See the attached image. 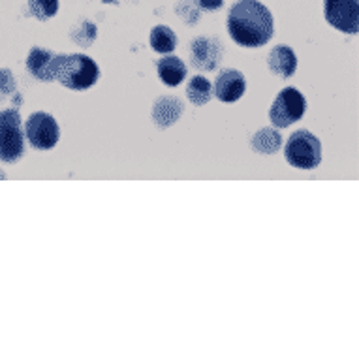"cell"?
<instances>
[{"instance_id": "6da1fadb", "label": "cell", "mask_w": 359, "mask_h": 359, "mask_svg": "<svg viewBox=\"0 0 359 359\" xmlns=\"http://www.w3.org/2000/svg\"><path fill=\"white\" fill-rule=\"evenodd\" d=\"M228 32L243 48H262L275 32L271 12L258 0H241L231 6Z\"/></svg>"}, {"instance_id": "7a4b0ae2", "label": "cell", "mask_w": 359, "mask_h": 359, "mask_svg": "<svg viewBox=\"0 0 359 359\" xmlns=\"http://www.w3.org/2000/svg\"><path fill=\"white\" fill-rule=\"evenodd\" d=\"M100 70L95 60L83 53L65 55L57 70V81L72 90H87L98 81Z\"/></svg>"}, {"instance_id": "3957f363", "label": "cell", "mask_w": 359, "mask_h": 359, "mask_svg": "<svg viewBox=\"0 0 359 359\" xmlns=\"http://www.w3.org/2000/svg\"><path fill=\"white\" fill-rule=\"evenodd\" d=\"M284 156L299 170H314L322 162V143L309 130H297L288 137Z\"/></svg>"}, {"instance_id": "277c9868", "label": "cell", "mask_w": 359, "mask_h": 359, "mask_svg": "<svg viewBox=\"0 0 359 359\" xmlns=\"http://www.w3.org/2000/svg\"><path fill=\"white\" fill-rule=\"evenodd\" d=\"M25 153V136L21 128V115L15 109L0 113V160L18 162Z\"/></svg>"}, {"instance_id": "5b68a950", "label": "cell", "mask_w": 359, "mask_h": 359, "mask_svg": "<svg viewBox=\"0 0 359 359\" xmlns=\"http://www.w3.org/2000/svg\"><path fill=\"white\" fill-rule=\"evenodd\" d=\"M306 111L305 96L301 95L295 87L283 88L273 102L269 109V118L273 126L277 128H288L290 124L297 123Z\"/></svg>"}, {"instance_id": "8992f818", "label": "cell", "mask_w": 359, "mask_h": 359, "mask_svg": "<svg viewBox=\"0 0 359 359\" xmlns=\"http://www.w3.org/2000/svg\"><path fill=\"white\" fill-rule=\"evenodd\" d=\"M25 137L38 151H49L59 143V124L49 113H32L25 123Z\"/></svg>"}, {"instance_id": "52a82bcc", "label": "cell", "mask_w": 359, "mask_h": 359, "mask_svg": "<svg viewBox=\"0 0 359 359\" xmlns=\"http://www.w3.org/2000/svg\"><path fill=\"white\" fill-rule=\"evenodd\" d=\"M325 19L331 27L344 34H358L359 2L358 0H325Z\"/></svg>"}, {"instance_id": "ba28073f", "label": "cell", "mask_w": 359, "mask_h": 359, "mask_svg": "<svg viewBox=\"0 0 359 359\" xmlns=\"http://www.w3.org/2000/svg\"><path fill=\"white\" fill-rule=\"evenodd\" d=\"M62 59H65V55L55 53L51 49L32 48L29 59H27V68L40 81H55Z\"/></svg>"}, {"instance_id": "9c48e42d", "label": "cell", "mask_w": 359, "mask_h": 359, "mask_svg": "<svg viewBox=\"0 0 359 359\" xmlns=\"http://www.w3.org/2000/svg\"><path fill=\"white\" fill-rule=\"evenodd\" d=\"M245 90H247V81L241 72L228 68L218 74L217 83H215V96L220 102H226V104L237 102L245 95Z\"/></svg>"}, {"instance_id": "30bf717a", "label": "cell", "mask_w": 359, "mask_h": 359, "mask_svg": "<svg viewBox=\"0 0 359 359\" xmlns=\"http://www.w3.org/2000/svg\"><path fill=\"white\" fill-rule=\"evenodd\" d=\"M190 57L194 62L196 68L200 70H215L220 62L222 57V49L217 40L211 38H198L192 41V49H190Z\"/></svg>"}, {"instance_id": "8fae6325", "label": "cell", "mask_w": 359, "mask_h": 359, "mask_svg": "<svg viewBox=\"0 0 359 359\" xmlns=\"http://www.w3.org/2000/svg\"><path fill=\"white\" fill-rule=\"evenodd\" d=\"M267 65L273 74H277L278 77H292L297 70V57L288 46H277L271 49V53L267 57Z\"/></svg>"}, {"instance_id": "7c38bea8", "label": "cell", "mask_w": 359, "mask_h": 359, "mask_svg": "<svg viewBox=\"0 0 359 359\" xmlns=\"http://www.w3.org/2000/svg\"><path fill=\"white\" fill-rule=\"evenodd\" d=\"M158 76L164 85L177 87L187 77V65L179 57L168 55V57L158 60Z\"/></svg>"}, {"instance_id": "4fadbf2b", "label": "cell", "mask_w": 359, "mask_h": 359, "mask_svg": "<svg viewBox=\"0 0 359 359\" xmlns=\"http://www.w3.org/2000/svg\"><path fill=\"white\" fill-rule=\"evenodd\" d=\"M181 113H183V104L173 96H168V98H160L156 102V106L153 109V117L160 128H168V126L179 121Z\"/></svg>"}, {"instance_id": "5bb4252c", "label": "cell", "mask_w": 359, "mask_h": 359, "mask_svg": "<svg viewBox=\"0 0 359 359\" xmlns=\"http://www.w3.org/2000/svg\"><path fill=\"white\" fill-rule=\"evenodd\" d=\"M177 46V36L175 32L170 29V27H164V25H158L151 30V48L156 51V53L168 55L171 53Z\"/></svg>"}, {"instance_id": "9a60e30c", "label": "cell", "mask_w": 359, "mask_h": 359, "mask_svg": "<svg viewBox=\"0 0 359 359\" xmlns=\"http://www.w3.org/2000/svg\"><path fill=\"white\" fill-rule=\"evenodd\" d=\"M187 95H189V100L196 106H205L207 102L212 98V85L207 81L205 77L196 76L190 79Z\"/></svg>"}, {"instance_id": "2e32d148", "label": "cell", "mask_w": 359, "mask_h": 359, "mask_svg": "<svg viewBox=\"0 0 359 359\" xmlns=\"http://www.w3.org/2000/svg\"><path fill=\"white\" fill-rule=\"evenodd\" d=\"M252 147L264 154L275 153L280 147V134L271 128L259 130L258 134L252 137Z\"/></svg>"}, {"instance_id": "e0dca14e", "label": "cell", "mask_w": 359, "mask_h": 359, "mask_svg": "<svg viewBox=\"0 0 359 359\" xmlns=\"http://www.w3.org/2000/svg\"><path fill=\"white\" fill-rule=\"evenodd\" d=\"M29 10L36 19L48 21L59 12V0H29Z\"/></svg>"}, {"instance_id": "ac0fdd59", "label": "cell", "mask_w": 359, "mask_h": 359, "mask_svg": "<svg viewBox=\"0 0 359 359\" xmlns=\"http://www.w3.org/2000/svg\"><path fill=\"white\" fill-rule=\"evenodd\" d=\"M196 6H200L201 10H207V12H215V10H220L224 4V0H194Z\"/></svg>"}]
</instances>
